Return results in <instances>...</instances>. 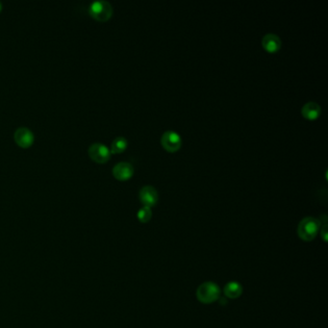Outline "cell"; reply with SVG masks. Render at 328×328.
<instances>
[{"instance_id": "1", "label": "cell", "mask_w": 328, "mask_h": 328, "mask_svg": "<svg viewBox=\"0 0 328 328\" xmlns=\"http://www.w3.org/2000/svg\"><path fill=\"white\" fill-rule=\"evenodd\" d=\"M320 228L322 224L318 218L313 216H306L298 226V235L302 240L311 242L316 237Z\"/></svg>"}, {"instance_id": "2", "label": "cell", "mask_w": 328, "mask_h": 328, "mask_svg": "<svg viewBox=\"0 0 328 328\" xmlns=\"http://www.w3.org/2000/svg\"><path fill=\"white\" fill-rule=\"evenodd\" d=\"M220 296V289L214 282H204L196 290V298L204 304L214 302Z\"/></svg>"}, {"instance_id": "3", "label": "cell", "mask_w": 328, "mask_h": 328, "mask_svg": "<svg viewBox=\"0 0 328 328\" xmlns=\"http://www.w3.org/2000/svg\"><path fill=\"white\" fill-rule=\"evenodd\" d=\"M90 14L98 20L105 22L109 20L113 14V7L106 0H96L90 5Z\"/></svg>"}, {"instance_id": "4", "label": "cell", "mask_w": 328, "mask_h": 328, "mask_svg": "<svg viewBox=\"0 0 328 328\" xmlns=\"http://www.w3.org/2000/svg\"><path fill=\"white\" fill-rule=\"evenodd\" d=\"M88 155L94 161L98 163H105L110 159L111 150L104 144L94 142L88 148Z\"/></svg>"}, {"instance_id": "5", "label": "cell", "mask_w": 328, "mask_h": 328, "mask_svg": "<svg viewBox=\"0 0 328 328\" xmlns=\"http://www.w3.org/2000/svg\"><path fill=\"white\" fill-rule=\"evenodd\" d=\"M161 144L164 150L170 152H176L182 146L181 136L174 130H168L164 132L161 138Z\"/></svg>"}, {"instance_id": "6", "label": "cell", "mask_w": 328, "mask_h": 328, "mask_svg": "<svg viewBox=\"0 0 328 328\" xmlns=\"http://www.w3.org/2000/svg\"><path fill=\"white\" fill-rule=\"evenodd\" d=\"M140 200L144 206L150 207L154 206L158 202V192L152 185H146L144 186L140 190Z\"/></svg>"}, {"instance_id": "7", "label": "cell", "mask_w": 328, "mask_h": 328, "mask_svg": "<svg viewBox=\"0 0 328 328\" xmlns=\"http://www.w3.org/2000/svg\"><path fill=\"white\" fill-rule=\"evenodd\" d=\"M14 140L22 148H28L34 142V134L27 127H18L14 134Z\"/></svg>"}, {"instance_id": "8", "label": "cell", "mask_w": 328, "mask_h": 328, "mask_svg": "<svg viewBox=\"0 0 328 328\" xmlns=\"http://www.w3.org/2000/svg\"><path fill=\"white\" fill-rule=\"evenodd\" d=\"M113 174L118 180H127L134 174V166L129 162H120L114 164Z\"/></svg>"}, {"instance_id": "9", "label": "cell", "mask_w": 328, "mask_h": 328, "mask_svg": "<svg viewBox=\"0 0 328 328\" xmlns=\"http://www.w3.org/2000/svg\"><path fill=\"white\" fill-rule=\"evenodd\" d=\"M262 46L266 50L272 53V52H276L281 48L282 42L281 38H279L276 34L268 33L266 34L262 38Z\"/></svg>"}, {"instance_id": "10", "label": "cell", "mask_w": 328, "mask_h": 328, "mask_svg": "<svg viewBox=\"0 0 328 328\" xmlns=\"http://www.w3.org/2000/svg\"><path fill=\"white\" fill-rule=\"evenodd\" d=\"M302 113L305 118L313 120L322 113V107L316 102L309 101L303 105Z\"/></svg>"}, {"instance_id": "11", "label": "cell", "mask_w": 328, "mask_h": 328, "mask_svg": "<svg viewBox=\"0 0 328 328\" xmlns=\"http://www.w3.org/2000/svg\"><path fill=\"white\" fill-rule=\"evenodd\" d=\"M242 294V287L239 282L231 281L224 287V294L229 298H238Z\"/></svg>"}, {"instance_id": "12", "label": "cell", "mask_w": 328, "mask_h": 328, "mask_svg": "<svg viewBox=\"0 0 328 328\" xmlns=\"http://www.w3.org/2000/svg\"><path fill=\"white\" fill-rule=\"evenodd\" d=\"M128 142L124 137H116L113 140L111 144V148L110 150L112 153H120L124 152L127 148Z\"/></svg>"}, {"instance_id": "13", "label": "cell", "mask_w": 328, "mask_h": 328, "mask_svg": "<svg viewBox=\"0 0 328 328\" xmlns=\"http://www.w3.org/2000/svg\"><path fill=\"white\" fill-rule=\"evenodd\" d=\"M138 218L140 222H148L152 218V210L150 207L148 206H142L139 211H138Z\"/></svg>"}, {"instance_id": "14", "label": "cell", "mask_w": 328, "mask_h": 328, "mask_svg": "<svg viewBox=\"0 0 328 328\" xmlns=\"http://www.w3.org/2000/svg\"><path fill=\"white\" fill-rule=\"evenodd\" d=\"M320 235L322 236V238H324V240H326V237H328V224H326L322 228H320Z\"/></svg>"}, {"instance_id": "15", "label": "cell", "mask_w": 328, "mask_h": 328, "mask_svg": "<svg viewBox=\"0 0 328 328\" xmlns=\"http://www.w3.org/2000/svg\"><path fill=\"white\" fill-rule=\"evenodd\" d=\"M1 8H2V3L0 2V10H1Z\"/></svg>"}]
</instances>
